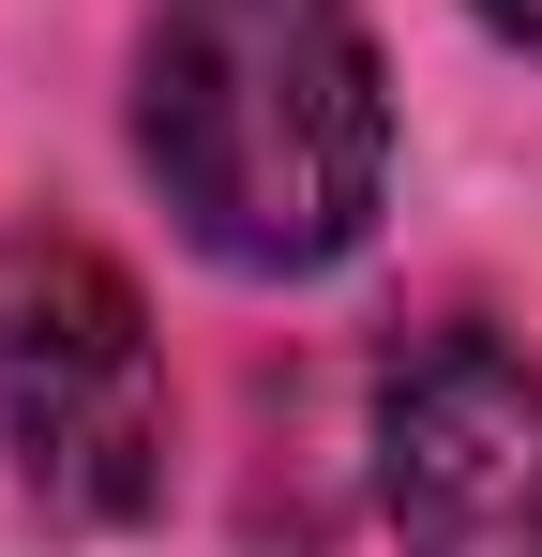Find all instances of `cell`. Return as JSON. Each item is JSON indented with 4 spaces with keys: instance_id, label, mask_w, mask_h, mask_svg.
<instances>
[{
    "instance_id": "obj_1",
    "label": "cell",
    "mask_w": 542,
    "mask_h": 557,
    "mask_svg": "<svg viewBox=\"0 0 542 557\" xmlns=\"http://www.w3.org/2000/svg\"><path fill=\"white\" fill-rule=\"evenodd\" d=\"M136 151L226 272H332L392 196L361 0H167L136 46Z\"/></svg>"
},
{
    "instance_id": "obj_2",
    "label": "cell",
    "mask_w": 542,
    "mask_h": 557,
    "mask_svg": "<svg viewBox=\"0 0 542 557\" xmlns=\"http://www.w3.org/2000/svg\"><path fill=\"white\" fill-rule=\"evenodd\" d=\"M0 453L61 528H136L167 497V362L90 242L0 257Z\"/></svg>"
},
{
    "instance_id": "obj_3",
    "label": "cell",
    "mask_w": 542,
    "mask_h": 557,
    "mask_svg": "<svg viewBox=\"0 0 542 557\" xmlns=\"http://www.w3.org/2000/svg\"><path fill=\"white\" fill-rule=\"evenodd\" d=\"M377 512L407 557H542V376L497 332H422L377 376Z\"/></svg>"
},
{
    "instance_id": "obj_4",
    "label": "cell",
    "mask_w": 542,
    "mask_h": 557,
    "mask_svg": "<svg viewBox=\"0 0 542 557\" xmlns=\"http://www.w3.org/2000/svg\"><path fill=\"white\" fill-rule=\"evenodd\" d=\"M482 30H513V46H542V0H467Z\"/></svg>"
}]
</instances>
